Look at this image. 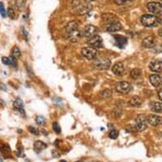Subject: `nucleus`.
Returning <instances> with one entry per match:
<instances>
[{
	"label": "nucleus",
	"mask_w": 162,
	"mask_h": 162,
	"mask_svg": "<svg viewBox=\"0 0 162 162\" xmlns=\"http://www.w3.org/2000/svg\"><path fill=\"white\" fill-rule=\"evenodd\" d=\"M36 122H37V124L39 125V126H43V125L46 123V119L43 116H39L36 118Z\"/></svg>",
	"instance_id": "nucleus-29"
},
{
	"label": "nucleus",
	"mask_w": 162,
	"mask_h": 162,
	"mask_svg": "<svg viewBox=\"0 0 162 162\" xmlns=\"http://www.w3.org/2000/svg\"><path fill=\"white\" fill-rule=\"evenodd\" d=\"M98 50L93 48V47H85L82 49V54L87 59L93 60L95 59L98 57Z\"/></svg>",
	"instance_id": "nucleus-4"
},
{
	"label": "nucleus",
	"mask_w": 162,
	"mask_h": 162,
	"mask_svg": "<svg viewBox=\"0 0 162 162\" xmlns=\"http://www.w3.org/2000/svg\"><path fill=\"white\" fill-rule=\"evenodd\" d=\"M140 20L142 24L146 27H155L161 23L160 19L154 15H143Z\"/></svg>",
	"instance_id": "nucleus-1"
},
{
	"label": "nucleus",
	"mask_w": 162,
	"mask_h": 162,
	"mask_svg": "<svg viewBox=\"0 0 162 162\" xmlns=\"http://www.w3.org/2000/svg\"><path fill=\"white\" fill-rule=\"evenodd\" d=\"M88 44L93 47V48H94V49H100V48H103V39L102 38L99 36V35H95V36H93V37H92L90 38V39L88 40Z\"/></svg>",
	"instance_id": "nucleus-8"
},
{
	"label": "nucleus",
	"mask_w": 162,
	"mask_h": 162,
	"mask_svg": "<svg viewBox=\"0 0 162 162\" xmlns=\"http://www.w3.org/2000/svg\"><path fill=\"white\" fill-rule=\"evenodd\" d=\"M150 83L155 87H160L162 83V78L161 76L157 75V74H154V75H151L150 76Z\"/></svg>",
	"instance_id": "nucleus-15"
},
{
	"label": "nucleus",
	"mask_w": 162,
	"mask_h": 162,
	"mask_svg": "<svg viewBox=\"0 0 162 162\" xmlns=\"http://www.w3.org/2000/svg\"><path fill=\"white\" fill-rule=\"evenodd\" d=\"M28 129H29L30 133H32L33 135L38 136V134H39V132H38V128H35V127H28Z\"/></svg>",
	"instance_id": "nucleus-33"
},
{
	"label": "nucleus",
	"mask_w": 162,
	"mask_h": 162,
	"mask_svg": "<svg viewBox=\"0 0 162 162\" xmlns=\"http://www.w3.org/2000/svg\"><path fill=\"white\" fill-rule=\"evenodd\" d=\"M16 3V7L17 8L21 11L25 8V4H26V0H15Z\"/></svg>",
	"instance_id": "nucleus-25"
},
{
	"label": "nucleus",
	"mask_w": 162,
	"mask_h": 162,
	"mask_svg": "<svg viewBox=\"0 0 162 162\" xmlns=\"http://www.w3.org/2000/svg\"><path fill=\"white\" fill-rule=\"evenodd\" d=\"M147 128V122H146L145 116L140 115L137 117L136 119V122H135V129L137 131L142 132L143 130H145Z\"/></svg>",
	"instance_id": "nucleus-9"
},
{
	"label": "nucleus",
	"mask_w": 162,
	"mask_h": 162,
	"mask_svg": "<svg viewBox=\"0 0 162 162\" xmlns=\"http://www.w3.org/2000/svg\"><path fill=\"white\" fill-rule=\"evenodd\" d=\"M2 62L6 66H16V59L14 57H3Z\"/></svg>",
	"instance_id": "nucleus-22"
},
{
	"label": "nucleus",
	"mask_w": 162,
	"mask_h": 162,
	"mask_svg": "<svg viewBox=\"0 0 162 162\" xmlns=\"http://www.w3.org/2000/svg\"><path fill=\"white\" fill-rule=\"evenodd\" d=\"M156 44V41H155V38L153 36H149L145 38L143 40V46L150 49V48H154V46Z\"/></svg>",
	"instance_id": "nucleus-14"
},
{
	"label": "nucleus",
	"mask_w": 162,
	"mask_h": 162,
	"mask_svg": "<svg viewBox=\"0 0 162 162\" xmlns=\"http://www.w3.org/2000/svg\"><path fill=\"white\" fill-rule=\"evenodd\" d=\"M6 14H7V15H8L11 20H15V19L16 18L15 12V10H14L11 7H9V8H8V10L6 11Z\"/></svg>",
	"instance_id": "nucleus-27"
},
{
	"label": "nucleus",
	"mask_w": 162,
	"mask_h": 162,
	"mask_svg": "<svg viewBox=\"0 0 162 162\" xmlns=\"http://www.w3.org/2000/svg\"><path fill=\"white\" fill-rule=\"evenodd\" d=\"M150 109L156 113L162 112V105L160 102H151L150 104Z\"/></svg>",
	"instance_id": "nucleus-20"
},
{
	"label": "nucleus",
	"mask_w": 162,
	"mask_h": 162,
	"mask_svg": "<svg viewBox=\"0 0 162 162\" xmlns=\"http://www.w3.org/2000/svg\"><path fill=\"white\" fill-rule=\"evenodd\" d=\"M159 35H160V36H161V30H160V31H159Z\"/></svg>",
	"instance_id": "nucleus-42"
},
{
	"label": "nucleus",
	"mask_w": 162,
	"mask_h": 162,
	"mask_svg": "<svg viewBox=\"0 0 162 162\" xmlns=\"http://www.w3.org/2000/svg\"><path fill=\"white\" fill-rule=\"evenodd\" d=\"M112 72L116 76H121L125 74L126 72V69H125V66L123 63L118 62L116 64L114 65V66L112 67Z\"/></svg>",
	"instance_id": "nucleus-11"
},
{
	"label": "nucleus",
	"mask_w": 162,
	"mask_h": 162,
	"mask_svg": "<svg viewBox=\"0 0 162 162\" xmlns=\"http://www.w3.org/2000/svg\"><path fill=\"white\" fill-rule=\"evenodd\" d=\"M147 8L150 12L154 15H160L162 12L161 3L159 2H150L147 4Z\"/></svg>",
	"instance_id": "nucleus-6"
},
{
	"label": "nucleus",
	"mask_w": 162,
	"mask_h": 162,
	"mask_svg": "<svg viewBox=\"0 0 162 162\" xmlns=\"http://www.w3.org/2000/svg\"><path fill=\"white\" fill-rule=\"evenodd\" d=\"M121 29H122V25L119 21L108 24L107 27H106V31L109 32H116L121 31Z\"/></svg>",
	"instance_id": "nucleus-13"
},
{
	"label": "nucleus",
	"mask_w": 162,
	"mask_h": 162,
	"mask_svg": "<svg viewBox=\"0 0 162 162\" xmlns=\"http://www.w3.org/2000/svg\"><path fill=\"white\" fill-rule=\"evenodd\" d=\"M0 162H4V160H3V159L1 158V157H0Z\"/></svg>",
	"instance_id": "nucleus-43"
},
{
	"label": "nucleus",
	"mask_w": 162,
	"mask_h": 162,
	"mask_svg": "<svg viewBox=\"0 0 162 162\" xmlns=\"http://www.w3.org/2000/svg\"><path fill=\"white\" fill-rule=\"evenodd\" d=\"M149 68L150 71H154V72H161L162 71V62L160 59H154L152 61H150L149 65Z\"/></svg>",
	"instance_id": "nucleus-12"
},
{
	"label": "nucleus",
	"mask_w": 162,
	"mask_h": 162,
	"mask_svg": "<svg viewBox=\"0 0 162 162\" xmlns=\"http://www.w3.org/2000/svg\"><path fill=\"white\" fill-rule=\"evenodd\" d=\"M53 129H54V132L56 133H58V134L61 133V128H60V127H59L58 122H54L53 123Z\"/></svg>",
	"instance_id": "nucleus-30"
},
{
	"label": "nucleus",
	"mask_w": 162,
	"mask_h": 162,
	"mask_svg": "<svg viewBox=\"0 0 162 162\" xmlns=\"http://www.w3.org/2000/svg\"><path fill=\"white\" fill-rule=\"evenodd\" d=\"M142 72L141 71L139 70V69H137V68H136V69H133V71H131V76H132V78H133V79H137L140 76H141Z\"/></svg>",
	"instance_id": "nucleus-26"
},
{
	"label": "nucleus",
	"mask_w": 162,
	"mask_h": 162,
	"mask_svg": "<svg viewBox=\"0 0 162 162\" xmlns=\"http://www.w3.org/2000/svg\"><path fill=\"white\" fill-rule=\"evenodd\" d=\"M145 120L147 123H149L151 126H154V127H157L159 125H160L162 121L161 117L156 116V115H149V116H145Z\"/></svg>",
	"instance_id": "nucleus-10"
},
{
	"label": "nucleus",
	"mask_w": 162,
	"mask_h": 162,
	"mask_svg": "<svg viewBox=\"0 0 162 162\" xmlns=\"http://www.w3.org/2000/svg\"><path fill=\"white\" fill-rule=\"evenodd\" d=\"M11 56L15 59H18L21 57V50L18 47H14L11 50Z\"/></svg>",
	"instance_id": "nucleus-24"
},
{
	"label": "nucleus",
	"mask_w": 162,
	"mask_h": 162,
	"mask_svg": "<svg viewBox=\"0 0 162 162\" xmlns=\"http://www.w3.org/2000/svg\"><path fill=\"white\" fill-rule=\"evenodd\" d=\"M118 135H119V133L117 132L116 130H112L109 134V137H110L111 139H116L118 137Z\"/></svg>",
	"instance_id": "nucleus-31"
},
{
	"label": "nucleus",
	"mask_w": 162,
	"mask_h": 162,
	"mask_svg": "<svg viewBox=\"0 0 162 162\" xmlns=\"http://www.w3.org/2000/svg\"><path fill=\"white\" fill-rule=\"evenodd\" d=\"M14 107L15 110H17L19 112L22 114V115H25V111H24V104L22 100L20 98H17L16 100H15L14 102Z\"/></svg>",
	"instance_id": "nucleus-17"
},
{
	"label": "nucleus",
	"mask_w": 162,
	"mask_h": 162,
	"mask_svg": "<svg viewBox=\"0 0 162 162\" xmlns=\"http://www.w3.org/2000/svg\"><path fill=\"white\" fill-rule=\"evenodd\" d=\"M97 32H98V29L96 28V26L93 25H87L83 28V32H81V33L83 37L90 38L97 35Z\"/></svg>",
	"instance_id": "nucleus-7"
},
{
	"label": "nucleus",
	"mask_w": 162,
	"mask_h": 162,
	"mask_svg": "<svg viewBox=\"0 0 162 162\" xmlns=\"http://www.w3.org/2000/svg\"><path fill=\"white\" fill-rule=\"evenodd\" d=\"M115 1V3L117 4H119V5H122V4H127V3H128L130 1H132V0H114Z\"/></svg>",
	"instance_id": "nucleus-36"
},
{
	"label": "nucleus",
	"mask_w": 162,
	"mask_h": 162,
	"mask_svg": "<svg viewBox=\"0 0 162 162\" xmlns=\"http://www.w3.org/2000/svg\"><path fill=\"white\" fill-rule=\"evenodd\" d=\"M132 89H133L132 85L127 82H119L116 85V90L121 94H127L132 91Z\"/></svg>",
	"instance_id": "nucleus-5"
},
{
	"label": "nucleus",
	"mask_w": 162,
	"mask_h": 162,
	"mask_svg": "<svg viewBox=\"0 0 162 162\" xmlns=\"http://www.w3.org/2000/svg\"><path fill=\"white\" fill-rule=\"evenodd\" d=\"M102 18L104 19V21L105 23L107 24H110L113 22H116L118 21V18L116 15H114L112 14H104L102 15Z\"/></svg>",
	"instance_id": "nucleus-18"
},
{
	"label": "nucleus",
	"mask_w": 162,
	"mask_h": 162,
	"mask_svg": "<svg viewBox=\"0 0 162 162\" xmlns=\"http://www.w3.org/2000/svg\"><path fill=\"white\" fill-rule=\"evenodd\" d=\"M102 96L104 98H110L111 96V91L110 90H104L102 93Z\"/></svg>",
	"instance_id": "nucleus-35"
},
{
	"label": "nucleus",
	"mask_w": 162,
	"mask_h": 162,
	"mask_svg": "<svg viewBox=\"0 0 162 162\" xmlns=\"http://www.w3.org/2000/svg\"><path fill=\"white\" fill-rule=\"evenodd\" d=\"M76 162H83V161H76Z\"/></svg>",
	"instance_id": "nucleus-45"
},
{
	"label": "nucleus",
	"mask_w": 162,
	"mask_h": 162,
	"mask_svg": "<svg viewBox=\"0 0 162 162\" xmlns=\"http://www.w3.org/2000/svg\"><path fill=\"white\" fill-rule=\"evenodd\" d=\"M52 154H53V157H55V158H58L60 156V154L58 152V150H53L52 151Z\"/></svg>",
	"instance_id": "nucleus-37"
},
{
	"label": "nucleus",
	"mask_w": 162,
	"mask_h": 162,
	"mask_svg": "<svg viewBox=\"0 0 162 162\" xmlns=\"http://www.w3.org/2000/svg\"><path fill=\"white\" fill-rule=\"evenodd\" d=\"M143 103V100L140 97L138 96H133L129 100V104L133 107H139Z\"/></svg>",
	"instance_id": "nucleus-19"
},
{
	"label": "nucleus",
	"mask_w": 162,
	"mask_h": 162,
	"mask_svg": "<svg viewBox=\"0 0 162 162\" xmlns=\"http://www.w3.org/2000/svg\"><path fill=\"white\" fill-rule=\"evenodd\" d=\"M34 150L37 152V153H39V152H41L42 150H45L46 148H47V144H46L45 143H43V142L42 141H36L34 143Z\"/></svg>",
	"instance_id": "nucleus-23"
},
{
	"label": "nucleus",
	"mask_w": 162,
	"mask_h": 162,
	"mask_svg": "<svg viewBox=\"0 0 162 162\" xmlns=\"http://www.w3.org/2000/svg\"><path fill=\"white\" fill-rule=\"evenodd\" d=\"M60 162H66V160H61Z\"/></svg>",
	"instance_id": "nucleus-44"
},
{
	"label": "nucleus",
	"mask_w": 162,
	"mask_h": 162,
	"mask_svg": "<svg viewBox=\"0 0 162 162\" xmlns=\"http://www.w3.org/2000/svg\"><path fill=\"white\" fill-rule=\"evenodd\" d=\"M0 89H2V90H4V91H7L6 86L4 85V83H0Z\"/></svg>",
	"instance_id": "nucleus-39"
},
{
	"label": "nucleus",
	"mask_w": 162,
	"mask_h": 162,
	"mask_svg": "<svg viewBox=\"0 0 162 162\" xmlns=\"http://www.w3.org/2000/svg\"><path fill=\"white\" fill-rule=\"evenodd\" d=\"M93 1H96V0H86V2L89 3V2H93Z\"/></svg>",
	"instance_id": "nucleus-41"
},
{
	"label": "nucleus",
	"mask_w": 162,
	"mask_h": 162,
	"mask_svg": "<svg viewBox=\"0 0 162 162\" xmlns=\"http://www.w3.org/2000/svg\"><path fill=\"white\" fill-rule=\"evenodd\" d=\"M114 38L116 39V44L117 47H119L120 49H123L127 42V38L126 37H123V36H120V35H115L114 36Z\"/></svg>",
	"instance_id": "nucleus-16"
},
{
	"label": "nucleus",
	"mask_w": 162,
	"mask_h": 162,
	"mask_svg": "<svg viewBox=\"0 0 162 162\" xmlns=\"http://www.w3.org/2000/svg\"><path fill=\"white\" fill-rule=\"evenodd\" d=\"M162 91H161V88H160V90H159V93H158V96H159V99H160V100H162Z\"/></svg>",
	"instance_id": "nucleus-40"
},
{
	"label": "nucleus",
	"mask_w": 162,
	"mask_h": 162,
	"mask_svg": "<svg viewBox=\"0 0 162 162\" xmlns=\"http://www.w3.org/2000/svg\"><path fill=\"white\" fill-rule=\"evenodd\" d=\"M111 61L107 58L95 59L94 62L93 64V66L97 70H107L110 67Z\"/></svg>",
	"instance_id": "nucleus-3"
},
{
	"label": "nucleus",
	"mask_w": 162,
	"mask_h": 162,
	"mask_svg": "<svg viewBox=\"0 0 162 162\" xmlns=\"http://www.w3.org/2000/svg\"><path fill=\"white\" fill-rule=\"evenodd\" d=\"M72 6L76 8V11L80 15L87 14L92 9L91 4L87 2H81L80 0H73Z\"/></svg>",
	"instance_id": "nucleus-2"
},
{
	"label": "nucleus",
	"mask_w": 162,
	"mask_h": 162,
	"mask_svg": "<svg viewBox=\"0 0 162 162\" xmlns=\"http://www.w3.org/2000/svg\"><path fill=\"white\" fill-rule=\"evenodd\" d=\"M0 152H2L3 154H6V153H9L10 152V149L8 144H2L0 147Z\"/></svg>",
	"instance_id": "nucleus-28"
},
{
	"label": "nucleus",
	"mask_w": 162,
	"mask_h": 162,
	"mask_svg": "<svg viewBox=\"0 0 162 162\" xmlns=\"http://www.w3.org/2000/svg\"><path fill=\"white\" fill-rule=\"evenodd\" d=\"M0 14H1V15L3 17H6V15H7L6 10H5V8H4V4H3L2 2H0Z\"/></svg>",
	"instance_id": "nucleus-32"
},
{
	"label": "nucleus",
	"mask_w": 162,
	"mask_h": 162,
	"mask_svg": "<svg viewBox=\"0 0 162 162\" xmlns=\"http://www.w3.org/2000/svg\"><path fill=\"white\" fill-rule=\"evenodd\" d=\"M21 32H23V35H24V37H25V38L27 40V37H28V32L25 31V29L24 28V27H21Z\"/></svg>",
	"instance_id": "nucleus-38"
},
{
	"label": "nucleus",
	"mask_w": 162,
	"mask_h": 162,
	"mask_svg": "<svg viewBox=\"0 0 162 162\" xmlns=\"http://www.w3.org/2000/svg\"><path fill=\"white\" fill-rule=\"evenodd\" d=\"M17 155L19 156V157H24L25 156V154H24V150H23V148H22V146L21 147H18V150H17Z\"/></svg>",
	"instance_id": "nucleus-34"
},
{
	"label": "nucleus",
	"mask_w": 162,
	"mask_h": 162,
	"mask_svg": "<svg viewBox=\"0 0 162 162\" xmlns=\"http://www.w3.org/2000/svg\"><path fill=\"white\" fill-rule=\"evenodd\" d=\"M78 26L79 25H78V23L76 21H71L66 25V33L70 34L71 32H73L79 30L78 29Z\"/></svg>",
	"instance_id": "nucleus-21"
}]
</instances>
